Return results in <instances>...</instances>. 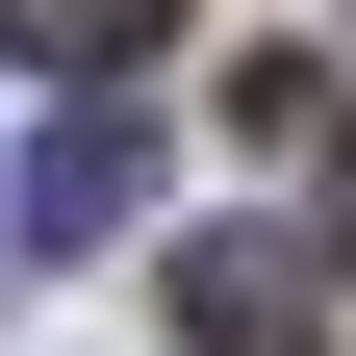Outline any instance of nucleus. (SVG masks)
<instances>
[{
    "mask_svg": "<svg viewBox=\"0 0 356 356\" xmlns=\"http://www.w3.org/2000/svg\"><path fill=\"white\" fill-rule=\"evenodd\" d=\"M127 204H153V127H127V102H102V76H76V102H51V127H26V229H51V254H76V229H127Z\"/></svg>",
    "mask_w": 356,
    "mask_h": 356,
    "instance_id": "1",
    "label": "nucleus"
},
{
    "mask_svg": "<svg viewBox=\"0 0 356 356\" xmlns=\"http://www.w3.org/2000/svg\"><path fill=\"white\" fill-rule=\"evenodd\" d=\"M178 331L204 356H331V305H305L280 254H178Z\"/></svg>",
    "mask_w": 356,
    "mask_h": 356,
    "instance_id": "2",
    "label": "nucleus"
},
{
    "mask_svg": "<svg viewBox=\"0 0 356 356\" xmlns=\"http://www.w3.org/2000/svg\"><path fill=\"white\" fill-rule=\"evenodd\" d=\"M153 26H178V0H0V51H51V76H127Z\"/></svg>",
    "mask_w": 356,
    "mask_h": 356,
    "instance_id": "3",
    "label": "nucleus"
},
{
    "mask_svg": "<svg viewBox=\"0 0 356 356\" xmlns=\"http://www.w3.org/2000/svg\"><path fill=\"white\" fill-rule=\"evenodd\" d=\"M331 254H356V153H331Z\"/></svg>",
    "mask_w": 356,
    "mask_h": 356,
    "instance_id": "4",
    "label": "nucleus"
}]
</instances>
